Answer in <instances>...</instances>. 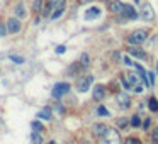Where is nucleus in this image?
<instances>
[{
	"instance_id": "423d86ee",
	"label": "nucleus",
	"mask_w": 158,
	"mask_h": 144,
	"mask_svg": "<svg viewBox=\"0 0 158 144\" xmlns=\"http://www.w3.org/2000/svg\"><path fill=\"white\" fill-rule=\"evenodd\" d=\"M94 82V76L87 75V76H82V78L78 80V83H77V90L78 92H87V90L90 88V85H92Z\"/></svg>"
},
{
	"instance_id": "9b49d317",
	"label": "nucleus",
	"mask_w": 158,
	"mask_h": 144,
	"mask_svg": "<svg viewBox=\"0 0 158 144\" xmlns=\"http://www.w3.org/2000/svg\"><path fill=\"white\" fill-rule=\"evenodd\" d=\"M7 27H9V32H19V29H21V22H19V19H9L7 21Z\"/></svg>"
},
{
	"instance_id": "c756f323",
	"label": "nucleus",
	"mask_w": 158,
	"mask_h": 144,
	"mask_svg": "<svg viewBox=\"0 0 158 144\" xmlns=\"http://www.w3.org/2000/svg\"><path fill=\"white\" fill-rule=\"evenodd\" d=\"M148 80H150V86L155 85V73H148Z\"/></svg>"
},
{
	"instance_id": "9d476101",
	"label": "nucleus",
	"mask_w": 158,
	"mask_h": 144,
	"mask_svg": "<svg viewBox=\"0 0 158 144\" xmlns=\"http://www.w3.org/2000/svg\"><path fill=\"white\" fill-rule=\"evenodd\" d=\"M123 15H124L126 19H131V21H134V19H138V12L134 10V7H133V5H124Z\"/></svg>"
},
{
	"instance_id": "b1692460",
	"label": "nucleus",
	"mask_w": 158,
	"mask_h": 144,
	"mask_svg": "<svg viewBox=\"0 0 158 144\" xmlns=\"http://www.w3.org/2000/svg\"><path fill=\"white\" fill-rule=\"evenodd\" d=\"M63 12H65V9H56V10H55V12H53V14H51V19H58L60 15L63 14Z\"/></svg>"
},
{
	"instance_id": "dca6fc26",
	"label": "nucleus",
	"mask_w": 158,
	"mask_h": 144,
	"mask_svg": "<svg viewBox=\"0 0 158 144\" xmlns=\"http://www.w3.org/2000/svg\"><path fill=\"white\" fill-rule=\"evenodd\" d=\"M148 107H150L151 112H156V110H158V100H156V97H150V100H148Z\"/></svg>"
},
{
	"instance_id": "4be33fe9",
	"label": "nucleus",
	"mask_w": 158,
	"mask_h": 144,
	"mask_svg": "<svg viewBox=\"0 0 158 144\" xmlns=\"http://www.w3.org/2000/svg\"><path fill=\"white\" fill-rule=\"evenodd\" d=\"M31 127L36 130V132H39V130H43V124H41V122H38V120H32Z\"/></svg>"
},
{
	"instance_id": "f8f14e48",
	"label": "nucleus",
	"mask_w": 158,
	"mask_h": 144,
	"mask_svg": "<svg viewBox=\"0 0 158 144\" xmlns=\"http://www.w3.org/2000/svg\"><path fill=\"white\" fill-rule=\"evenodd\" d=\"M65 2L66 0H48V5L46 7L49 9V10H53V9H65Z\"/></svg>"
},
{
	"instance_id": "0eeeda50",
	"label": "nucleus",
	"mask_w": 158,
	"mask_h": 144,
	"mask_svg": "<svg viewBox=\"0 0 158 144\" xmlns=\"http://www.w3.org/2000/svg\"><path fill=\"white\" fill-rule=\"evenodd\" d=\"M139 83V78H138L136 75H127L123 78V85L126 90H134V86Z\"/></svg>"
},
{
	"instance_id": "f03ea898",
	"label": "nucleus",
	"mask_w": 158,
	"mask_h": 144,
	"mask_svg": "<svg viewBox=\"0 0 158 144\" xmlns=\"http://www.w3.org/2000/svg\"><path fill=\"white\" fill-rule=\"evenodd\" d=\"M148 38V31L146 29H136V31H133L129 34V38H127V42H129L131 46H136V44H141V42H144Z\"/></svg>"
},
{
	"instance_id": "20e7f679",
	"label": "nucleus",
	"mask_w": 158,
	"mask_h": 144,
	"mask_svg": "<svg viewBox=\"0 0 158 144\" xmlns=\"http://www.w3.org/2000/svg\"><path fill=\"white\" fill-rule=\"evenodd\" d=\"M141 17L144 19V21H148V22H151V21H155V9L151 7V4H143L141 5Z\"/></svg>"
},
{
	"instance_id": "c85d7f7f",
	"label": "nucleus",
	"mask_w": 158,
	"mask_h": 144,
	"mask_svg": "<svg viewBox=\"0 0 158 144\" xmlns=\"http://www.w3.org/2000/svg\"><path fill=\"white\" fill-rule=\"evenodd\" d=\"M97 112H99L100 115H109V112H107V109H106V107H102V105L99 107V110H97Z\"/></svg>"
},
{
	"instance_id": "a211bd4d",
	"label": "nucleus",
	"mask_w": 158,
	"mask_h": 144,
	"mask_svg": "<svg viewBox=\"0 0 158 144\" xmlns=\"http://www.w3.org/2000/svg\"><path fill=\"white\" fill-rule=\"evenodd\" d=\"M31 141H32V144H43V137H41V134L34 130V132L31 134Z\"/></svg>"
},
{
	"instance_id": "bb28decb",
	"label": "nucleus",
	"mask_w": 158,
	"mask_h": 144,
	"mask_svg": "<svg viewBox=\"0 0 158 144\" xmlns=\"http://www.w3.org/2000/svg\"><path fill=\"white\" fill-rule=\"evenodd\" d=\"M153 144H158V127L153 129Z\"/></svg>"
},
{
	"instance_id": "473e14b6",
	"label": "nucleus",
	"mask_w": 158,
	"mask_h": 144,
	"mask_svg": "<svg viewBox=\"0 0 158 144\" xmlns=\"http://www.w3.org/2000/svg\"><path fill=\"white\" fill-rule=\"evenodd\" d=\"M134 92H138V93H139V92H143V85H139V83H138V85L134 86Z\"/></svg>"
},
{
	"instance_id": "72a5a7b5",
	"label": "nucleus",
	"mask_w": 158,
	"mask_h": 144,
	"mask_svg": "<svg viewBox=\"0 0 158 144\" xmlns=\"http://www.w3.org/2000/svg\"><path fill=\"white\" fill-rule=\"evenodd\" d=\"M82 5H87V4H90V2H94V0H78Z\"/></svg>"
},
{
	"instance_id": "7c9ffc66",
	"label": "nucleus",
	"mask_w": 158,
	"mask_h": 144,
	"mask_svg": "<svg viewBox=\"0 0 158 144\" xmlns=\"http://www.w3.org/2000/svg\"><path fill=\"white\" fill-rule=\"evenodd\" d=\"M124 144H141V142H139L138 139H134V137H131V139H127Z\"/></svg>"
},
{
	"instance_id": "2f4dec72",
	"label": "nucleus",
	"mask_w": 158,
	"mask_h": 144,
	"mask_svg": "<svg viewBox=\"0 0 158 144\" xmlns=\"http://www.w3.org/2000/svg\"><path fill=\"white\" fill-rule=\"evenodd\" d=\"M65 51H66L65 46H56V53H58V54H63Z\"/></svg>"
},
{
	"instance_id": "4468645a",
	"label": "nucleus",
	"mask_w": 158,
	"mask_h": 144,
	"mask_svg": "<svg viewBox=\"0 0 158 144\" xmlns=\"http://www.w3.org/2000/svg\"><path fill=\"white\" fill-rule=\"evenodd\" d=\"M99 15H100V9L99 7H90V9H87V12H85L87 21H92V19L99 17Z\"/></svg>"
},
{
	"instance_id": "5701e85b",
	"label": "nucleus",
	"mask_w": 158,
	"mask_h": 144,
	"mask_svg": "<svg viewBox=\"0 0 158 144\" xmlns=\"http://www.w3.org/2000/svg\"><path fill=\"white\" fill-rule=\"evenodd\" d=\"M41 5H43V0H34V4H32V10L39 12V10H41Z\"/></svg>"
},
{
	"instance_id": "f3484780",
	"label": "nucleus",
	"mask_w": 158,
	"mask_h": 144,
	"mask_svg": "<svg viewBox=\"0 0 158 144\" xmlns=\"http://www.w3.org/2000/svg\"><path fill=\"white\" fill-rule=\"evenodd\" d=\"M129 53H131L133 56H136V58H139V59H143V58H144V53L141 51V49L134 48V46H131V48H129Z\"/></svg>"
},
{
	"instance_id": "cd10ccee",
	"label": "nucleus",
	"mask_w": 158,
	"mask_h": 144,
	"mask_svg": "<svg viewBox=\"0 0 158 144\" xmlns=\"http://www.w3.org/2000/svg\"><path fill=\"white\" fill-rule=\"evenodd\" d=\"M123 61H124V65H127V66H134V63L131 61V58H129V56H124V58H123Z\"/></svg>"
},
{
	"instance_id": "2eb2a0df",
	"label": "nucleus",
	"mask_w": 158,
	"mask_h": 144,
	"mask_svg": "<svg viewBox=\"0 0 158 144\" xmlns=\"http://www.w3.org/2000/svg\"><path fill=\"white\" fill-rule=\"evenodd\" d=\"M38 119L49 120V119H51V110H49V109H43L41 112H38Z\"/></svg>"
},
{
	"instance_id": "1a4fd4ad",
	"label": "nucleus",
	"mask_w": 158,
	"mask_h": 144,
	"mask_svg": "<svg viewBox=\"0 0 158 144\" xmlns=\"http://www.w3.org/2000/svg\"><path fill=\"white\" fill-rule=\"evenodd\" d=\"M104 95H106V88H104L102 85H95L92 90V97L95 102H100V100L104 98Z\"/></svg>"
},
{
	"instance_id": "6ab92c4d",
	"label": "nucleus",
	"mask_w": 158,
	"mask_h": 144,
	"mask_svg": "<svg viewBox=\"0 0 158 144\" xmlns=\"http://www.w3.org/2000/svg\"><path fill=\"white\" fill-rule=\"evenodd\" d=\"M15 15H17L19 19H22L26 15V10H24V5H22V4L15 5Z\"/></svg>"
},
{
	"instance_id": "7ed1b4c3",
	"label": "nucleus",
	"mask_w": 158,
	"mask_h": 144,
	"mask_svg": "<svg viewBox=\"0 0 158 144\" xmlns=\"http://www.w3.org/2000/svg\"><path fill=\"white\" fill-rule=\"evenodd\" d=\"M70 90V83L66 82H61V83H56L55 86H53V97L55 98H61L63 95H66Z\"/></svg>"
},
{
	"instance_id": "39448f33",
	"label": "nucleus",
	"mask_w": 158,
	"mask_h": 144,
	"mask_svg": "<svg viewBox=\"0 0 158 144\" xmlns=\"http://www.w3.org/2000/svg\"><path fill=\"white\" fill-rule=\"evenodd\" d=\"M116 102L119 103L121 109H127L131 105V98L127 95V92H117L116 93Z\"/></svg>"
},
{
	"instance_id": "393cba45",
	"label": "nucleus",
	"mask_w": 158,
	"mask_h": 144,
	"mask_svg": "<svg viewBox=\"0 0 158 144\" xmlns=\"http://www.w3.org/2000/svg\"><path fill=\"white\" fill-rule=\"evenodd\" d=\"M131 126H133V127L139 126V117H138V115H133V119H131Z\"/></svg>"
},
{
	"instance_id": "58836bf2",
	"label": "nucleus",
	"mask_w": 158,
	"mask_h": 144,
	"mask_svg": "<svg viewBox=\"0 0 158 144\" xmlns=\"http://www.w3.org/2000/svg\"><path fill=\"white\" fill-rule=\"evenodd\" d=\"M156 71H158V63H156Z\"/></svg>"
},
{
	"instance_id": "a878e982",
	"label": "nucleus",
	"mask_w": 158,
	"mask_h": 144,
	"mask_svg": "<svg viewBox=\"0 0 158 144\" xmlns=\"http://www.w3.org/2000/svg\"><path fill=\"white\" fill-rule=\"evenodd\" d=\"M10 59L14 63H17V65H21V63H24V58H21V56H10Z\"/></svg>"
},
{
	"instance_id": "e433bc0d",
	"label": "nucleus",
	"mask_w": 158,
	"mask_h": 144,
	"mask_svg": "<svg viewBox=\"0 0 158 144\" xmlns=\"http://www.w3.org/2000/svg\"><path fill=\"white\" fill-rule=\"evenodd\" d=\"M48 144H56V142H55V141H51V142H48Z\"/></svg>"
},
{
	"instance_id": "412c9836",
	"label": "nucleus",
	"mask_w": 158,
	"mask_h": 144,
	"mask_svg": "<svg viewBox=\"0 0 158 144\" xmlns=\"http://www.w3.org/2000/svg\"><path fill=\"white\" fill-rule=\"evenodd\" d=\"M7 32H9V27L4 24V22H0V38H5Z\"/></svg>"
},
{
	"instance_id": "c9c22d12",
	"label": "nucleus",
	"mask_w": 158,
	"mask_h": 144,
	"mask_svg": "<svg viewBox=\"0 0 158 144\" xmlns=\"http://www.w3.org/2000/svg\"><path fill=\"white\" fill-rule=\"evenodd\" d=\"M66 144H77V142H75V141H68Z\"/></svg>"
},
{
	"instance_id": "aec40b11",
	"label": "nucleus",
	"mask_w": 158,
	"mask_h": 144,
	"mask_svg": "<svg viewBox=\"0 0 158 144\" xmlns=\"http://www.w3.org/2000/svg\"><path fill=\"white\" fill-rule=\"evenodd\" d=\"M89 61H90L89 54H82V56H80V66H82V68L89 66Z\"/></svg>"
},
{
	"instance_id": "f704fd0d",
	"label": "nucleus",
	"mask_w": 158,
	"mask_h": 144,
	"mask_svg": "<svg viewBox=\"0 0 158 144\" xmlns=\"http://www.w3.org/2000/svg\"><path fill=\"white\" fill-rule=\"evenodd\" d=\"M119 126H121V127L126 126V120H124V119H119Z\"/></svg>"
},
{
	"instance_id": "f257e3e1",
	"label": "nucleus",
	"mask_w": 158,
	"mask_h": 144,
	"mask_svg": "<svg viewBox=\"0 0 158 144\" xmlns=\"http://www.w3.org/2000/svg\"><path fill=\"white\" fill-rule=\"evenodd\" d=\"M99 144H121V136L117 129H107L102 137H99Z\"/></svg>"
},
{
	"instance_id": "ddd939ff",
	"label": "nucleus",
	"mask_w": 158,
	"mask_h": 144,
	"mask_svg": "<svg viewBox=\"0 0 158 144\" xmlns=\"http://www.w3.org/2000/svg\"><path fill=\"white\" fill-rule=\"evenodd\" d=\"M107 129H109V127L106 126V124H95V126L92 127V130H94V134H95L97 137H102L104 134L107 132Z\"/></svg>"
},
{
	"instance_id": "4c0bfd02",
	"label": "nucleus",
	"mask_w": 158,
	"mask_h": 144,
	"mask_svg": "<svg viewBox=\"0 0 158 144\" xmlns=\"http://www.w3.org/2000/svg\"><path fill=\"white\" fill-rule=\"evenodd\" d=\"M134 2H136V4H139V2H141V0H134Z\"/></svg>"
},
{
	"instance_id": "6e6552de",
	"label": "nucleus",
	"mask_w": 158,
	"mask_h": 144,
	"mask_svg": "<svg viewBox=\"0 0 158 144\" xmlns=\"http://www.w3.org/2000/svg\"><path fill=\"white\" fill-rule=\"evenodd\" d=\"M124 5L126 4H123L121 0H109V10L114 12V14H123Z\"/></svg>"
}]
</instances>
